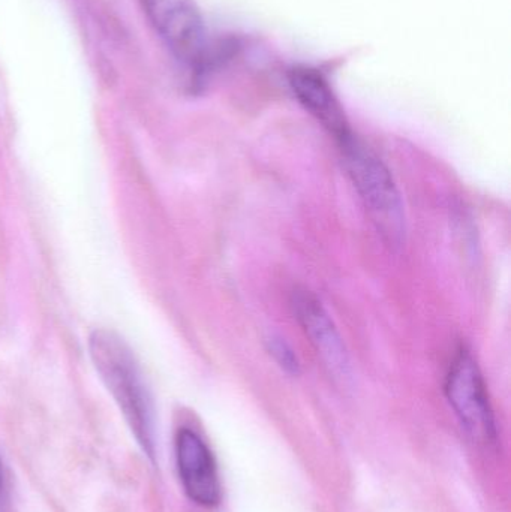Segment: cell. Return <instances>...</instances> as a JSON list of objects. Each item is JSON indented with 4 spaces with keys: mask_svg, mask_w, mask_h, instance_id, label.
<instances>
[{
    "mask_svg": "<svg viewBox=\"0 0 511 512\" xmlns=\"http://www.w3.org/2000/svg\"><path fill=\"white\" fill-rule=\"evenodd\" d=\"M90 355L138 441L150 450L152 408L146 387L141 381L140 370L128 346L110 331H96L90 337Z\"/></svg>",
    "mask_w": 511,
    "mask_h": 512,
    "instance_id": "1",
    "label": "cell"
},
{
    "mask_svg": "<svg viewBox=\"0 0 511 512\" xmlns=\"http://www.w3.org/2000/svg\"><path fill=\"white\" fill-rule=\"evenodd\" d=\"M345 167L360 200L387 243L399 246L405 236V215L401 194L384 162L353 137L342 141Z\"/></svg>",
    "mask_w": 511,
    "mask_h": 512,
    "instance_id": "2",
    "label": "cell"
},
{
    "mask_svg": "<svg viewBox=\"0 0 511 512\" xmlns=\"http://www.w3.org/2000/svg\"><path fill=\"white\" fill-rule=\"evenodd\" d=\"M446 394L453 411L471 438L482 444H491L495 441L497 427L485 381L477 361L465 349L456 355L450 366Z\"/></svg>",
    "mask_w": 511,
    "mask_h": 512,
    "instance_id": "3",
    "label": "cell"
},
{
    "mask_svg": "<svg viewBox=\"0 0 511 512\" xmlns=\"http://www.w3.org/2000/svg\"><path fill=\"white\" fill-rule=\"evenodd\" d=\"M150 20L179 59L203 66L206 30L194 0H143Z\"/></svg>",
    "mask_w": 511,
    "mask_h": 512,
    "instance_id": "4",
    "label": "cell"
},
{
    "mask_svg": "<svg viewBox=\"0 0 511 512\" xmlns=\"http://www.w3.org/2000/svg\"><path fill=\"white\" fill-rule=\"evenodd\" d=\"M177 468L186 495L203 507L221 499L215 459L206 442L191 429H180L176 438Z\"/></svg>",
    "mask_w": 511,
    "mask_h": 512,
    "instance_id": "5",
    "label": "cell"
},
{
    "mask_svg": "<svg viewBox=\"0 0 511 512\" xmlns=\"http://www.w3.org/2000/svg\"><path fill=\"white\" fill-rule=\"evenodd\" d=\"M291 306L300 327L317 351L318 357L330 370L344 375L350 364L347 348L335 322L332 321L321 301L311 292L297 291L294 292Z\"/></svg>",
    "mask_w": 511,
    "mask_h": 512,
    "instance_id": "6",
    "label": "cell"
},
{
    "mask_svg": "<svg viewBox=\"0 0 511 512\" xmlns=\"http://www.w3.org/2000/svg\"><path fill=\"white\" fill-rule=\"evenodd\" d=\"M291 89L299 99L300 104L335 135L339 144L351 137L350 128L345 120L344 111L336 99L335 93L330 89L329 83L317 69L308 66H297L291 69Z\"/></svg>",
    "mask_w": 511,
    "mask_h": 512,
    "instance_id": "7",
    "label": "cell"
},
{
    "mask_svg": "<svg viewBox=\"0 0 511 512\" xmlns=\"http://www.w3.org/2000/svg\"><path fill=\"white\" fill-rule=\"evenodd\" d=\"M267 351L284 372L297 375L300 372L299 358L294 349L282 337L272 336L267 339Z\"/></svg>",
    "mask_w": 511,
    "mask_h": 512,
    "instance_id": "8",
    "label": "cell"
},
{
    "mask_svg": "<svg viewBox=\"0 0 511 512\" xmlns=\"http://www.w3.org/2000/svg\"><path fill=\"white\" fill-rule=\"evenodd\" d=\"M3 487V469H2V462H0V492H2Z\"/></svg>",
    "mask_w": 511,
    "mask_h": 512,
    "instance_id": "9",
    "label": "cell"
}]
</instances>
